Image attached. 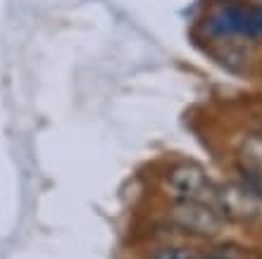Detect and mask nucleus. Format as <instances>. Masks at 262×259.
I'll return each instance as SVG.
<instances>
[{
    "instance_id": "1",
    "label": "nucleus",
    "mask_w": 262,
    "mask_h": 259,
    "mask_svg": "<svg viewBox=\"0 0 262 259\" xmlns=\"http://www.w3.org/2000/svg\"><path fill=\"white\" fill-rule=\"evenodd\" d=\"M195 31L212 45H257L262 43V3L212 0L195 21Z\"/></svg>"
},
{
    "instance_id": "2",
    "label": "nucleus",
    "mask_w": 262,
    "mask_h": 259,
    "mask_svg": "<svg viewBox=\"0 0 262 259\" xmlns=\"http://www.w3.org/2000/svg\"><path fill=\"white\" fill-rule=\"evenodd\" d=\"M165 228L184 240L212 243L227 236V221L207 202H167L162 209Z\"/></svg>"
},
{
    "instance_id": "3",
    "label": "nucleus",
    "mask_w": 262,
    "mask_h": 259,
    "mask_svg": "<svg viewBox=\"0 0 262 259\" xmlns=\"http://www.w3.org/2000/svg\"><path fill=\"white\" fill-rule=\"evenodd\" d=\"M217 178L195 159H174L158 174V188L167 202H207L212 200Z\"/></svg>"
},
{
    "instance_id": "4",
    "label": "nucleus",
    "mask_w": 262,
    "mask_h": 259,
    "mask_svg": "<svg viewBox=\"0 0 262 259\" xmlns=\"http://www.w3.org/2000/svg\"><path fill=\"white\" fill-rule=\"evenodd\" d=\"M210 205L227 221L229 228L231 226L260 228L262 226V200L231 176L217 178Z\"/></svg>"
},
{
    "instance_id": "5",
    "label": "nucleus",
    "mask_w": 262,
    "mask_h": 259,
    "mask_svg": "<svg viewBox=\"0 0 262 259\" xmlns=\"http://www.w3.org/2000/svg\"><path fill=\"white\" fill-rule=\"evenodd\" d=\"M227 162L262 174V124L253 116H246V122H236L227 131Z\"/></svg>"
},
{
    "instance_id": "6",
    "label": "nucleus",
    "mask_w": 262,
    "mask_h": 259,
    "mask_svg": "<svg viewBox=\"0 0 262 259\" xmlns=\"http://www.w3.org/2000/svg\"><path fill=\"white\" fill-rule=\"evenodd\" d=\"M200 259H262V254L255 247L234 238H220L207 243V247L200 252Z\"/></svg>"
},
{
    "instance_id": "7",
    "label": "nucleus",
    "mask_w": 262,
    "mask_h": 259,
    "mask_svg": "<svg viewBox=\"0 0 262 259\" xmlns=\"http://www.w3.org/2000/svg\"><path fill=\"white\" fill-rule=\"evenodd\" d=\"M200 252L198 247L193 243H160V245L150 247L145 252L143 259H200Z\"/></svg>"
},
{
    "instance_id": "8",
    "label": "nucleus",
    "mask_w": 262,
    "mask_h": 259,
    "mask_svg": "<svg viewBox=\"0 0 262 259\" xmlns=\"http://www.w3.org/2000/svg\"><path fill=\"white\" fill-rule=\"evenodd\" d=\"M253 119L262 124V100H257V103H255V107H253Z\"/></svg>"
}]
</instances>
